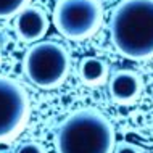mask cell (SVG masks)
Returning a JSON list of instances; mask_svg holds the SVG:
<instances>
[{"label":"cell","mask_w":153,"mask_h":153,"mask_svg":"<svg viewBox=\"0 0 153 153\" xmlns=\"http://www.w3.org/2000/svg\"><path fill=\"white\" fill-rule=\"evenodd\" d=\"M31 111L29 95L21 84L0 76V143L10 142L23 131Z\"/></svg>","instance_id":"5"},{"label":"cell","mask_w":153,"mask_h":153,"mask_svg":"<svg viewBox=\"0 0 153 153\" xmlns=\"http://www.w3.org/2000/svg\"><path fill=\"white\" fill-rule=\"evenodd\" d=\"M31 0H0V18H11L29 7Z\"/></svg>","instance_id":"9"},{"label":"cell","mask_w":153,"mask_h":153,"mask_svg":"<svg viewBox=\"0 0 153 153\" xmlns=\"http://www.w3.org/2000/svg\"><path fill=\"white\" fill-rule=\"evenodd\" d=\"M113 153H143V150L135 143L131 142H119L116 147H114Z\"/></svg>","instance_id":"11"},{"label":"cell","mask_w":153,"mask_h":153,"mask_svg":"<svg viewBox=\"0 0 153 153\" xmlns=\"http://www.w3.org/2000/svg\"><path fill=\"white\" fill-rule=\"evenodd\" d=\"M111 100L119 105H129L135 102L142 90V79L137 73L131 69H119L111 76L110 84Z\"/></svg>","instance_id":"7"},{"label":"cell","mask_w":153,"mask_h":153,"mask_svg":"<svg viewBox=\"0 0 153 153\" xmlns=\"http://www.w3.org/2000/svg\"><path fill=\"white\" fill-rule=\"evenodd\" d=\"M15 31L23 42L40 40L48 31V19L42 8L26 7L16 15Z\"/></svg>","instance_id":"6"},{"label":"cell","mask_w":153,"mask_h":153,"mask_svg":"<svg viewBox=\"0 0 153 153\" xmlns=\"http://www.w3.org/2000/svg\"><path fill=\"white\" fill-rule=\"evenodd\" d=\"M79 77L87 85H98L108 77V65L98 56H85L79 63Z\"/></svg>","instance_id":"8"},{"label":"cell","mask_w":153,"mask_h":153,"mask_svg":"<svg viewBox=\"0 0 153 153\" xmlns=\"http://www.w3.org/2000/svg\"><path fill=\"white\" fill-rule=\"evenodd\" d=\"M16 153H45V148L40 145L39 142L29 140V142H24L23 145L16 150Z\"/></svg>","instance_id":"10"},{"label":"cell","mask_w":153,"mask_h":153,"mask_svg":"<svg viewBox=\"0 0 153 153\" xmlns=\"http://www.w3.org/2000/svg\"><path fill=\"white\" fill-rule=\"evenodd\" d=\"M103 8L98 0H58L53 10L55 29L69 40H84L98 31Z\"/></svg>","instance_id":"4"},{"label":"cell","mask_w":153,"mask_h":153,"mask_svg":"<svg viewBox=\"0 0 153 153\" xmlns=\"http://www.w3.org/2000/svg\"><path fill=\"white\" fill-rule=\"evenodd\" d=\"M114 129L100 111L71 113L56 132V153H113Z\"/></svg>","instance_id":"2"},{"label":"cell","mask_w":153,"mask_h":153,"mask_svg":"<svg viewBox=\"0 0 153 153\" xmlns=\"http://www.w3.org/2000/svg\"><path fill=\"white\" fill-rule=\"evenodd\" d=\"M111 42L129 60L153 56V0H123L110 19Z\"/></svg>","instance_id":"1"},{"label":"cell","mask_w":153,"mask_h":153,"mask_svg":"<svg viewBox=\"0 0 153 153\" xmlns=\"http://www.w3.org/2000/svg\"><path fill=\"white\" fill-rule=\"evenodd\" d=\"M69 63L71 58L65 45L52 40H40L31 45L24 53L23 71L34 85L48 90L66 79Z\"/></svg>","instance_id":"3"}]
</instances>
